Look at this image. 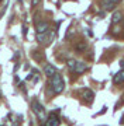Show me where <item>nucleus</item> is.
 I'll use <instances>...</instances> for the list:
<instances>
[{
	"instance_id": "nucleus-1",
	"label": "nucleus",
	"mask_w": 124,
	"mask_h": 126,
	"mask_svg": "<svg viewBox=\"0 0 124 126\" xmlns=\"http://www.w3.org/2000/svg\"><path fill=\"white\" fill-rule=\"evenodd\" d=\"M50 84H51L52 91H54V94H61L65 88V81H64V79H62V76L58 74V73L51 77Z\"/></svg>"
},
{
	"instance_id": "nucleus-2",
	"label": "nucleus",
	"mask_w": 124,
	"mask_h": 126,
	"mask_svg": "<svg viewBox=\"0 0 124 126\" xmlns=\"http://www.w3.org/2000/svg\"><path fill=\"white\" fill-rule=\"evenodd\" d=\"M31 108H32V111H34V113L38 116V119H40V121L45 122V119H47L45 109H44V107H42V104L40 102V101H37V99H32V101H31Z\"/></svg>"
},
{
	"instance_id": "nucleus-3",
	"label": "nucleus",
	"mask_w": 124,
	"mask_h": 126,
	"mask_svg": "<svg viewBox=\"0 0 124 126\" xmlns=\"http://www.w3.org/2000/svg\"><path fill=\"white\" fill-rule=\"evenodd\" d=\"M68 67L71 72H74V73H83V72H86L87 70V66L85 64V63L82 62H76V60H68Z\"/></svg>"
},
{
	"instance_id": "nucleus-4",
	"label": "nucleus",
	"mask_w": 124,
	"mask_h": 126,
	"mask_svg": "<svg viewBox=\"0 0 124 126\" xmlns=\"http://www.w3.org/2000/svg\"><path fill=\"white\" fill-rule=\"evenodd\" d=\"M59 116H58V115H56V113H50V115H48V118H47L45 119V122H44V125L42 126H58L59 125Z\"/></svg>"
},
{
	"instance_id": "nucleus-5",
	"label": "nucleus",
	"mask_w": 124,
	"mask_h": 126,
	"mask_svg": "<svg viewBox=\"0 0 124 126\" xmlns=\"http://www.w3.org/2000/svg\"><path fill=\"white\" fill-rule=\"evenodd\" d=\"M80 97H82L86 102H92L93 99H95V93L92 90H89V88H82L80 90Z\"/></svg>"
},
{
	"instance_id": "nucleus-6",
	"label": "nucleus",
	"mask_w": 124,
	"mask_h": 126,
	"mask_svg": "<svg viewBox=\"0 0 124 126\" xmlns=\"http://www.w3.org/2000/svg\"><path fill=\"white\" fill-rule=\"evenodd\" d=\"M44 73H45V76L47 77H52L54 74H56V69L54 64H50V63H47L45 66H44Z\"/></svg>"
},
{
	"instance_id": "nucleus-7",
	"label": "nucleus",
	"mask_w": 124,
	"mask_h": 126,
	"mask_svg": "<svg viewBox=\"0 0 124 126\" xmlns=\"http://www.w3.org/2000/svg\"><path fill=\"white\" fill-rule=\"evenodd\" d=\"M121 0H103V9L104 10H113L116 4H119Z\"/></svg>"
},
{
	"instance_id": "nucleus-8",
	"label": "nucleus",
	"mask_w": 124,
	"mask_h": 126,
	"mask_svg": "<svg viewBox=\"0 0 124 126\" xmlns=\"http://www.w3.org/2000/svg\"><path fill=\"white\" fill-rule=\"evenodd\" d=\"M35 30H37V34H44V32L50 31V25H48V23H45V21H41V23L37 24Z\"/></svg>"
},
{
	"instance_id": "nucleus-9",
	"label": "nucleus",
	"mask_w": 124,
	"mask_h": 126,
	"mask_svg": "<svg viewBox=\"0 0 124 126\" xmlns=\"http://www.w3.org/2000/svg\"><path fill=\"white\" fill-rule=\"evenodd\" d=\"M113 83L114 84H121L124 83V69H121L119 73H116L114 77H113Z\"/></svg>"
},
{
	"instance_id": "nucleus-10",
	"label": "nucleus",
	"mask_w": 124,
	"mask_h": 126,
	"mask_svg": "<svg viewBox=\"0 0 124 126\" xmlns=\"http://www.w3.org/2000/svg\"><path fill=\"white\" fill-rule=\"evenodd\" d=\"M121 18H123V13H121V11H114L113 16H111V21L114 24H117V23L121 21Z\"/></svg>"
},
{
	"instance_id": "nucleus-11",
	"label": "nucleus",
	"mask_w": 124,
	"mask_h": 126,
	"mask_svg": "<svg viewBox=\"0 0 124 126\" xmlns=\"http://www.w3.org/2000/svg\"><path fill=\"white\" fill-rule=\"evenodd\" d=\"M48 38H50V31L44 32V34H37V39L40 41V42H50Z\"/></svg>"
},
{
	"instance_id": "nucleus-12",
	"label": "nucleus",
	"mask_w": 124,
	"mask_h": 126,
	"mask_svg": "<svg viewBox=\"0 0 124 126\" xmlns=\"http://www.w3.org/2000/svg\"><path fill=\"white\" fill-rule=\"evenodd\" d=\"M85 49H86V44L80 42V44L76 45V50H78V52H82V50H85Z\"/></svg>"
},
{
	"instance_id": "nucleus-13",
	"label": "nucleus",
	"mask_w": 124,
	"mask_h": 126,
	"mask_svg": "<svg viewBox=\"0 0 124 126\" xmlns=\"http://www.w3.org/2000/svg\"><path fill=\"white\" fill-rule=\"evenodd\" d=\"M40 1H41V0H31V6L32 7H37V6L40 4Z\"/></svg>"
},
{
	"instance_id": "nucleus-14",
	"label": "nucleus",
	"mask_w": 124,
	"mask_h": 126,
	"mask_svg": "<svg viewBox=\"0 0 124 126\" xmlns=\"http://www.w3.org/2000/svg\"><path fill=\"white\" fill-rule=\"evenodd\" d=\"M123 28H124V27H123Z\"/></svg>"
}]
</instances>
